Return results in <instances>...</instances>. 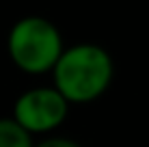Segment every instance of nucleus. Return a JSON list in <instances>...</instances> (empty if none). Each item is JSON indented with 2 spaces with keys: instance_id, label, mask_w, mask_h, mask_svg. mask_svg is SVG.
I'll return each instance as SVG.
<instances>
[{
  "instance_id": "nucleus-1",
  "label": "nucleus",
  "mask_w": 149,
  "mask_h": 147,
  "mask_svg": "<svg viewBox=\"0 0 149 147\" xmlns=\"http://www.w3.org/2000/svg\"><path fill=\"white\" fill-rule=\"evenodd\" d=\"M112 74V56L97 43H76L65 48L52 69L54 89L69 104L97 100L110 87Z\"/></svg>"
},
{
  "instance_id": "nucleus-2",
  "label": "nucleus",
  "mask_w": 149,
  "mask_h": 147,
  "mask_svg": "<svg viewBox=\"0 0 149 147\" xmlns=\"http://www.w3.org/2000/svg\"><path fill=\"white\" fill-rule=\"evenodd\" d=\"M7 50L15 67L39 76L52 72L65 48L58 28L50 20L41 15H26L9 30Z\"/></svg>"
},
{
  "instance_id": "nucleus-3",
  "label": "nucleus",
  "mask_w": 149,
  "mask_h": 147,
  "mask_svg": "<svg viewBox=\"0 0 149 147\" xmlns=\"http://www.w3.org/2000/svg\"><path fill=\"white\" fill-rule=\"evenodd\" d=\"M69 113V102L54 87L28 89L15 100L13 119L30 134H45L56 130Z\"/></svg>"
},
{
  "instance_id": "nucleus-4",
  "label": "nucleus",
  "mask_w": 149,
  "mask_h": 147,
  "mask_svg": "<svg viewBox=\"0 0 149 147\" xmlns=\"http://www.w3.org/2000/svg\"><path fill=\"white\" fill-rule=\"evenodd\" d=\"M33 134L24 130L13 117L0 119V147H35Z\"/></svg>"
},
{
  "instance_id": "nucleus-5",
  "label": "nucleus",
  "mask_w": 149,
  "mask_h": 147,
  "mask_svg": "<svg viewBox=\"0 0 149 147\" xmlns=\"http://www.w3.org/2000/svg\"><path fill=\"white\" fill-rule=\"evenodd\" d=\"M35 147H82V145L74 139H67V136H50V139L37 143Z\"/></svg>"
}]
</instances>
